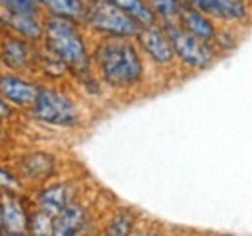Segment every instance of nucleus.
<instances>
[{"instance_id":"obj_1","label":"nucleus","mask_w":252,"mask_h":236,"mask_svg":"<svg viewBox=\"0 0 252 236\" xmlns=\"http://www.w3.org/2000/svg\"><path fill=\"white\" fill-rule=\"evenodd\" d=\"M92 60L101 80L113 89H132L144 80V60L138 47L125 37H105Z\"/></svg>"},{"instance_id":"obj_2","label":"nucleus","mask_w":252,"mask_h":236,"mask_svg":"<svg viewBox=\"0 0 252 236\" xmlns=\"http://www.w3.org/2000/svg\"><path fill=\"white\" fill-rule=\"evenodd\" d=\"M43 28H45L43 39H45L47 51L61 64H64V68L74 76H80V78L90 76L92 55L88 51L84 35L78 30V24L66 18L51 16L43 24Z\"/></svg>"},{"instance_id":"obj_3","label":"nucleus","mask_w":252,"mask_h":236,"mask_svg":"<svg viewBox=\"0 0 252 236\" xmlns=\"http://www.w3.org/2000/svg\"><path fill=\"white\" fill-rule=\"evenodd\" d=\"M84 24H88L90 30L103 37L136 39L142 31V26L111 0H88V14Z\"/></svg>"},{"instance_id":"obj_4","label":"nucleus","mask_w":252,"mask_h":236,"mask_svg":"<svg viewBox=\"0 0 252 236\" xmlns=\"http://www.w3.org/2000/svg\"><path fill=\"white\" fill-rule=\"evenodd\" d=\"M32 113L39 122L55 128H74L82 120L78 105L68 95L51 88H39Z\"/></svg>"},{"instance_id":"obj_5","label":"nucleus","mask_w":252,"mask_h":236,"mask_svg":"<svg viewBox=\"0 0 252 236\" xmlns=\"http://www.w3.org/2000/svg\"><path fill=\"white\" fill-rule=\"evenodd\" d=\"M163 28L167 30L175 55L190 70H208L218 60V49L212 43H206L189 31H185L177 22H165Z\"/></svg>"},{"instance_id":"obj_6","label":"nucleus","mask_w":252,"mask_h":236,"mask_svg":"<svg viewBox=\"0 0 252 236\" xmlns=\"http://www.w3.org/2000/svg\"><path fill=\"white\" fill-rule=\"evenodd\" d=\"M190 8L225 24H245L252 14L251 0H185Z\"/></svg>"},{"instance_id":"obj_7","label":"nucleus","mask_w":252,"mask_h":236,"mask_svg":"<svg viewBox=\"0 0 252 236\" xmlns=\"http://www.w3.org/2000/svg\"><path fill=\"white\" fill-rule=\"evenodd\" d=\"M136 39H138V45L142 47V51L158 66H171L177 59L171 37L163 26L154 24V26L142 28Z\"/></svg>"},{"instance_id":"obj_8","label":"nucleus","mask_w":252,"mask_h":236,"mask_svg":"<svg viewBox=\"0 0 252 236\" xmlns=\"http://www.w3.org/2000/svg\"><path fill=\"white\" fill-rule=\"evenodd\" d=\"M0 59L6 66L18 72L30 70L33 64L39 62V53L33 49L24 37H4L2 49H0Z\"/></svg>"},{"instance_id":"obj_9","label":"nucleus","mask_w":252,"mask_h":236,"mask_svg":"<svg viewBox=\"0 0 252 236\" xmlns=\"http://www.w3.org/2000/svg\"><path fill=\"white\" fill-rule=\"evenodd\" d=\"M2 215V233L6 235H26L30 231V213L24 202L14 196V192H4L0 202Z\"/></svg>"},{"instance_id":"obj_10","label":"nucleus","mask_w":252,"mask_h":236,"mask_svg":"<svg viewBox=\"0 0 252 236\" xmlns=\"http://www.w3.org/2000/svg\"><path fill=\"white\" fill-rule=\"evenodd\" d=\"M177 24L185 31H189L190 35H194V37H198L206 43H212L216 47V41H218V35H220L216 22L212 18H208L206 14L190 8L187 2H185V8H183Z\"/></svg>"},{"instance_id":"obj_11","label":"nucleus","mask_w":252,"mask_h":236,"mask_svg":"<svg viewBox=\"0 0 252 236\" xmlns=\"http://www.w3.org/2000/svg\"><path fill=\"white\" fill-rule=\"evenodd\" d=\"M74 202H76V188L72 184L61 182L41 190V194L37 196V209L55 219L63 209Z\"/></svg>"},{"instance_id":"obj_12","label":"nucleus","mask_w":252,"mask_h":236,"mask_svg":"<svg viewBox=\"0 0 252 236\" xmlns=\"http://www.w3.org/2000/svg\"><path fill=\"white\" fill-rule=\"evenodd\" d=\"M88 225H90L88 209L82 204L74 202L53 219V235H80V233H84L88 229Z\"/></svg>"},{"instance_id":"obj_13","label":"nucleus","mask_w":252,"mask_h":236,"mask_svg":"<svg viewBox=\"0 0 252 236\" xmlns=\"http://www.w3.org/2000/svg\"><path fill=\"white\" fill-rule=\"evenodd\" d=\"M37 91L39 88L28 80H22L16 76H0V95L16 107H22V109L32 107L35 103Z\"/></svg>"},{"instance_id":"obj_14","label":"nucleus","mask_w":252,"mask_h":236,"mask_svg":"<svg viewBox=\"0 0 252 236\" xmlns=\"http://www.w3.org/2000/svg\"><path fill=\"white\" fill-rule=\"evenodd\" d=\"M20 173L32 182H45L55 175V159L43 151L30 153L20 161Z\"/></svg>"},{"instance_id":"obj_15","label":"nucleus","mask_w":252,"mask_h":236,"mask_svg":"<svg viewBox=\"0 0 252 236\" xmlns=\"http://www.w3.org/2000/svg\"><path fill=\"white\" fill-rule=\"evenodd\" d=\"M4 24L8 28L16 31L20 37L24 39H32V41H39L45 35V28L37 22V16L32 14H20V12H6V16L2 18Z\"/></svg>"},{"instance_id":"obj_16","label":"nucleus","mask_w":252,"mask_h":236,"mask_svg":"<svg viewBox=\"0 0 252 236\" xmlns=\"http://www.w3.org/2000/svg\"><path fill=\"white\" fill-rule=\"evenodd\" d=\"M43 8H47L53 16L72 20L76 24L86 22L88 0H37Z\"/></svg>"},{"instance_id":"obj_17","label":"nucleus","mask_w":252,"mask_h":236,"mask_svg":"<svg viewBox=\"0 0 252 236\" xmlns=\"http://www.w3.org/2000/svg\"><path fill=\"white\" fill-rule=\"evenodd\" d=\"M115 6H119L125 14H128L134 22H138L142 28L158 24V16L154 14L148 0H111Z\"/></svg>"},{"instance_id":"obj_18","label":"nucleus","mask_w":252,"mask_h":236,"mask_svg":"<svg viewBox=\"0 0 252 236\" xmlns=\"http://www.w3.org/2000/svg\"><path fill=\"white\" fill-rule=\"evenodd\" d=\"M148 4L152 6L154 14L161 18V22H177L183 8H185V0H148Z\"/></svg>"},{"instance_id":"obj_19","label":"nucleus","mask_w":252,"mask_h":236,"mask_svg":"<svg viewBox=\"0 0 252 236\" xmlns=\"http://www.w3.org/2000/svg\"><path fill=\"white\" fill-rule=\"evenodd\" d=\"M134 223H136V217L128 211H123V213H117L111 223L107 225L105 233L107 235H130L132 229H134Z\"/></svg>"},{"instance_id":"obj_20","label":"nucleus","mask_w":252,"mask_h":236,"mask_svg":"<svg viewBox=\"0 0 252 236\" xmlns=\"http://www.w3.org/2000/svg\"><path fill=\"white\" fill-rule=\"evenodd\" d=\"M30 231L33 235H53V217L39 209L30 213Z\"/></svg>"},{"instance_id":"obj_21","label":"nucleus","mask_w":252,"mask_h":236,"mask_svg":"<svg viewBox=\"0 0 252 236\" xmlns=\"http://www.w3.org/2000/svg\"><path fill=\"white\" fill-rule=\"evenodd\" d=\"M0 6L4 12H20V14H39V2L37 0H0Z\"/></svg>"},{"instance_id":"obj_22","label":"nucleus","mask_w":252,"mask_h":236,"mask_svg":"<svg viewBox=\"0 0 252 236\" xmlns=\"http://www.w3.org/2000/svg\"><path fill=\"white\" fill-rule=\"evenodd\" d=\"M0 190L2 192H20L22 190V182L20 178H16L10 171L0 167Z\"/></svg>"},{"instance_id":"obj_23","label":"nucleus","mask_w":252,"mask_h":236,"mask_svg":"<svg viewBox=\"0 0 252 236\" xmlns=\"http://www.w3.org/2000/svg\"><path fill=\"white\" fill-rule=\"evenodd\" d=\"M12 117V109L8 107V103H6V99L0 95V120H6V118Z\"/></svg>"},{"instance_id":"obj_24","label":"nucleus","mask_w":252,"mask_h":236,"mask_svg":"<svg viewBox=\"0 0 252 236\" xmlns=\"http://www.w3.org/2000/svg\"><path fill=\"white\" fill-rule=\"evenodd\" d=\"M4 26H6V24H4V20H2V18H0V31L4 30Z\"/></svg>"},{"instance_id":"obj_25","label":"nucleus","mask_w":252,"mask_h":236,"mask_svg":"<svg viewBox=\"0 0 252 236\" xmlns=\"http://www.w3.org/2000/svg\"><path fill=\"white\" fill-rule=\"evenodd\" d=\"M0 233H2V215H0Z\"/></svg>"}]
</instances>
